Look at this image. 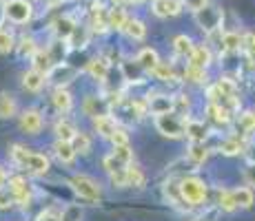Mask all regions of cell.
I'll list each match as a JSON object with an SVG mask.
<instances>
[{"instance_id":"6da1fadb","label":"cell","mask_w":255,"mask_h":221,"mask_svg":"<svg viewBox=\"0 0 255 221\" xmlns=\"http://www.w3.org/2000/svg\"><path fill=\"white\" fill-rule=\"evenodd\" d=\"M9 155H11L13 164L20 166V168L29 170L31 175H47L49 173V159L40 153H29L24 146L13 144L9 148Z\"/></svg>"},{"instance_id":"7a4b0ae2","label":"cell","mask_w":255,"mask_h":221,"mask_svg":"<svg viewBox=\"0 0 255 221\" xmlns=\"http://www.w3.org/2000/svg\"><path fill=\"white\" fill-rule=\"evenodd\" d=\"M180 197H182L184 206H200L207 199V184L198 177H186L178 184Z\"/></svg>"},{"instance_id":"3957f363","label":"cell","mask_w":255,"mask_h":221,"mask_svg":"<svg viewBox=\"0 0 255 221\" xmlns=\"http://www.w3.org/2000/svg\"><path fill=\"white\" fill-rule=\"evenodd\" d=\"M155 129L162 133L164 137L178 140V137L184 135V117H180L178 113H173V111L155 115Z\"/></svg>"},{"instance_id":"277c9868","label":"cell","mask_w":255,"mask_h":221,"mask_svg":"<svg viewBox=\"0 0 255 221\" xmlns=\"http://www.w3.org/2000/svg\"><path fill=\"white\" fill-rule=\"evenodd\" d=\"M71 188L78 197L85 199V201H98L100 199V186H98V181H93L91 177H87V175L71 177Z\"/></svg>"},{"instance_id":"5b68a950","label":"cell","mask_w":255,"mask_h":221,"mask_svg":"<svg viewBox=\"0 0 255 221\" xmlns=\"http://www.w3.org/2000/svg\"><path fill=\"white\" fill-rule=\"evenodd\" d=\"M207 95H209V104L222 106V109H227V111H231V113L240 111V97H238V93H224L222 88H218V84H213V86H209Z\"/></svg>"},{"instance_id":"8992f818","label":"cell","mask_w":255,"mask_h":221,"mask_svg":"<svg viewBox=\"0 0 255 221\" xmlns=\"http://www.w3.org/2000/svg\"><path fill=\"white\" fill-rule=\"evenodd\" d=\"M222 11H220L218 7H211V4H204L202 9H198L195 11V20H198L200 29H204V31L213 33L215 29H220V24H222Z\"/></svg>"},{"instance_id":"52a82bcc","label":"cell","mask_w":255,"mask_h":221,"mask_svg":"<svg viewBox=\"0 0 255 221\" xmlns=\"http://www.w3.org/2000/svg\"><path fill=\"white\" fill-rule=\"evenodd\" d=\"M31 13H33V9L27 0H9V2L4 4V16L16 24L29 22L31 20Z\"/></svg>"},{"instance_id":"ba28073f","label":"cell","mask_w":255,"mask_h":221,"mask_svg":"<svg viewBox=\"0 0 255 221\" xmlns=\"http://www.w3.org/2000/svg\"><path fill=\"white\" fill-rule=\"evenodd\" d=\"M9 190H11L16 204H20V206L31 204V186L27 184V179H22V177H11V179H9Z\"/></svg>"},{"instance_id":"9c48e42d","label":"cell","mask_w":255,"mask_h":221,"mask_svg":"<svg viewBox=\"0 0 255 221\" xmlns=\"http://www.w3.org/2000/svg\"><path fill=\"white\" fill-rule=\"evenodd\" d=\"M42 124H45V120H42L40 111L36 109H29L20 115V131L27 135H38L42 131Z\"/></svg>"},{"instance_id":"30bf717a","label":"cell","mask_w":255,"mask_h":221,"mask_svg":"<svg viewBox=\"0 0 255 221\" xmlns=\"http://www.w3.org/2000/svg\"><path fill=\"white\" fill-rule=\"evenodd\" d=\"M182 11V0H153V13L158 18H173Z\"/></svg>"},{"instance_id":"8fae6325","label":"cell","mask_w":255,"mask_h":221,"mask_svg":"<svg viewBox=\"0 0 255 221\" xmlns=\"http://www.w3.org/2000/svg\"><path fill=\"white\" fill-rule=\"evenodd\" d=\"M93 129H96V133H100L102 137H109V140H111V135H114L116 129H118V122L111 115L102 113V115L93 117Z\"/></svg>"},{"instance_id":"7c38bea8","label":"cell","mask_w":255,"mask_h":221,"mask_svg":"<svg viewBox=\"0 0 255 221\" xmlns=\"http://www.w3.org/2000/svg\"><path fill=\"white\" fill-rule=\"evenodd\" d=\"M189 60H191L189 67L207 69L211 65V60H213V56H211V49L209 47H204V44H198V47H195V44H193V51H191Z\"/></svg>"},{"instance_id":"4fadbf2b","label":"cell","mask_w":255,"mask_h":221,"mask_svg":"<svg viewBox=\"0 0 255 221\" xmlns=\"http://www.w3.org/2000/svg\"><path fill=\"white\" fill-rule=\"evenodd\" d=\"M146 109L153 113V115L169 113V111H173V97H169V95H151L149 102H146Z\"/></svg>"},{"instance_id":"5bb4252c","label":"cell","mask_w":255,"mask_h":221,"mask_svg":"<svg viewBox=\"0 0 255 221\" xmlns=\"http://www.w3.org/2000/svg\"><path fill=\"white\" fill-rule=\"evenodd\" d=\"M184 133L189 135L191 142H204L209 135V129L204 126V122H198V120H184Z\"/></svg>"},{"instance_id":"9a60e30c","label":"cell","mask_w":255,"mask_h":221,"mask_svg":"<svg viewBox=\"0 0 255 221\" xmlns=\"http://www.w3.org/2000/svg\"><path fill=\"white\" fill-rule=\"evenodd\" d=\"M45 73H40V71H36V69H31V71H27L22 75V86L27 88L29 93H38L42 86H45Z\"/></svg>"},{"instance_id":"2e32d148","label":"cell","mask_w":255,"mask_h":221,"mask_svg":"<svg viewBox=\"0 0 255 221\" xmlns=\"http://www.w3.org/2000/svg\"><path fill=\"white\" fill-rule=\"evenodd\" d=\"M51 102H53V106H56V109L60 111V113H69V111H71V106H73V97H71V93L67 91V88H62V86H58L56 91H53Z\"/></svg>"},{"instance_id":"e0dca14e","label":"cell","mask_w":255,"mask_h":221,"mask_svg":"<svg viewBox=\"0 0 255 221\" xmlns=\"http://www.w3.org/2000/svg\"><path fill=\"white\" fill-rule=\"evenodd\" d=\"M53 153H56L60 164H71V161L76 159V150H73L71 142H65V140H58L56 144H53Z\"/></svg>"},{"instance_id":"ac0fdd59","label":"cell","mask_w":255,"mask_h":221,"mask_svg":"<svg viewBox=\"0 0 255 221\" xmlns=\"http://www.w3.org/2000/svg\"><path fill=\"white\" fill-rule=\"evenodd\" d=\"M18 111L16 97L7 91H0V120H7V117H13Z\"/></svg>"},{"instance_id":"d6986e66","label":"cell","mask_w":255,"mask_h":221,"mask_svg":"<svg viewBox=\"0 0 255 221\" xmlns=\"http://www.w3.org/2000/svg\"><path fill=\"white\" fill-rule=\"evenodd\" d=\"M122 31H125L127 36L131 38V40H142V38L146 36L144 22L138 20V18H127V22H125V27H122Z\"/></svg>"},{"instance_id":"ffe728a7","label":"cell","mask_w":255,"mask_h":221,"mask_svg":"<svg viewBox=\"0 0 255 221\" xmlns=\"http://www.w3.org/2000/svg\"><path fill=\"white\" fill-rule=\"evenodd\" d=\"M135 62L142 67V71H153L155 65L160 62V58H158V51L155 49H142V51L138 53V58H135Z\"/></svg>"},{"instance_id":"44dd1931","label":"cell","mask_w":255,"mask_h":221,"mask_svg":"<svg viewBox=\"0 0 255 221\" xmlns=\"http://www.w3.org/2000/svg\"><path fill=\"white\" fill-rule=\"evenodd\" d=\"M127 11L120 7V4H116L114 9H109V13H107V27L109 29H116V31H122V27H125L127 22Z\"/></svg>"},{"instance_id":"7402d4cb","label":"cell","mask_w":255,"mask_h":221,"mask_svg":"<svg viewBox=\"0 0 255 221\" xmlns=\"http://www.w3.org/2000/svg\"><path fill=\"white\" fill-rule=\"evenodd\" d=\"M53 133H56L58 140H65V142H71L73 137H76L78 129L71 124L69 120H58L56 122V129H53Z\"/></svg>"},{"instance_id":"603a6c76","label":"cell","mask_w":255,"mask_h":221,"mask_svg":"<svg viewBox=\"0 0 255 221\" xmlns=\"http://www.w3.org/2000/svg\"><path fill=\"white\" fill-rule=\"evenodd\" d=\"M87 69H89V73L96 80H107V75H109V62L105 58H93Z\"/></svg>"},{"instance_id":"cb8c5ba5","label":"cell","mask_w":255,"mask_h":221,"mask_svg":"<svg viewBox=\"0 0 255 221\" xmlns=\"http://www.w3.org/2000/svg\"><path fill=\"white\" fill-rule=\"evenodd\" d=\"M33 69H36V71H40V73H49L51 71V67H53V58L49 56L47 51H33Z\"/></svg>"},{"instance_id":"d4e9b609","label":"cell","mask_w":255,"mask_h":221,"mask_svg":"<svg viewBox=\"0 0 255 221\" xmlns=\"http://www.w3.org/2000/svg\"><path fill=\"white\" fill-rule=\"evenodd\" d=\"M233 201H235V208H251L253 206V193L249 188H235L231 190Z\"/></svg>"},{"instance_id":"484cf974","label":"cell","mask_w":255,"mask_h":221,"mask_svg":"<svg viewBox=\"0 0 255 221\" xmlns=\"http://www.w3.org/2000/svg\"><path fill=\"white\" fill-rule=\"evenodd\" d=\"M144 186V175L138 166H127V188H142Z\"/></svg>"},{"instance_id":"4316f807","label":"cell","mask_w":255,"mask_h":221,"mask_svg":"<svg viewBox=\"0 0 255 221\" xmlns=\"http://www.w3.org/2000/svg\"><path fill=\"white\" fill-rule=\"evenodd\" d=\"M209 115H211V120L218 122V124H222V126H227L229 122L233 120V113L231 111L222 109V106H215V104H209Z\"/></svg>"},{"instance_id":"83f0119b","label":"cell","mask_w":255,"mask_h":221,"mask_svg":"<svg viewBox=\"0 0 255 221\" xmlns=\"http://www.w3.org/2000/svg\"><path fill=\"white\" fill-rule=\"evenodd\" d=\"M189 157L195 161V164H204L209 157V150H207V146H204V142H191Z\"/></svg>"},{"instance_id":"f1b7e54d","label":"cell","mask_w":255,"mask_h":221,"mask_svg":"<svg viewBox=\"0 0 255 221\" xmlns=\"http://www.w3.org/2000/svg\"><path fill=\"white\" fill-rule=\"evenodd\" d=\"M173 51L178 53L180 58H189L191 51H193V42H191L189 36H178L173 40Z\"/></svg>"},{"instance_id":"f546056e","label":"cell","mask_w":255,"mask_h":221,"mask_svg":"<svg viewBox=\"0 0 255 221\" xmlns=\"http://www.w3.org/2000/svg\"><path fill=\"white\" fill-rule=\"evenodd\" d=\"M73 75H76V69H69L67 65H62V67H56V69L51 67V77H56L58 86H62V84H65V82H69Z\"/></svg>"},{"instance_id":"4dcf8cb0","label":"cell","mask_w":255,"mask_h":221,"mask_svg":"<svg viewBox=\"0 0 255 221\" xmlns=\"http://www.w3.org/2000/svg\"><path fill=\"white\" fill-rule=\"evenodd\" d=\"M242 42H244V38L240 36V33L229 31V33H224V38H222V49L224 51H238V49L242 47Z\"/></svg>"},{"instance_id":"1f68e13d","label":"cell","mask_w":255,"mask_h":221,"mask_svg":"<svg viewBox=\"0 0 255 221\" xmlns=\"http://www.w3.org/2000/svg\"><path fill=\"white\" fill-rule=\"evenodd\" d=\"M122 73H125V77L129 82H140L142 77V67L138 65V62H122Z\"/></svg>"},{"instance_id":"d6a6232c","label":"cell","mask_w":255,"mask_h":221,"mask_svg":"<svg viewBox=\"0 0 255 221\" xmlns=\"http://www.w3.org/2000/svg\"><path fill=\"white\" fill-rule=\"evenodd\" d=\"M155 77H158V80H162V82H171V80H175V73H173V67L169 65V62H158V65H155V69L153 71Z\"/></svg>"},{"instance_id":"836d02e7","label":"cell","mask_w":255,"mask_h":221,"mask_svg":"<svg viewBox=\"0 0 255 221\" xmlns=\"http://www.w3.org/2000/svg\"><path fill=\"white\" fill-rule=\"evenodd\" d=\"M85 113L87 115H102V113H107V104L102 100H98V97H87L85 100Z\"/></svg>"},{"instance_id":"e575fe53","label":"cell","mask_w":255,"mask_h":221,"mask_svg":"<svg viewBox=\"0 0 255 221\" xmlns=\"http://www.w3.org/2000/svg\"><path fill=\"white\" fill-rule=\"evenodd\" d=\"M244 150V144L240 140H224L222 144H220V153L222 155H240Z\"/></svg>"},{"instance_id":"d590c367","label":"cell","mask_w":255,"mask_h":221,"mask_svg":"<svg viewBox=\"0 0 255 221\" xmlns=\"http://www.w3.org/2000/svg\"><path fill=\"white\" fill-rule=\"evenodd\" d=\"M114 157L122 161V164H131L133 161V150H131L129 144H114Z\"/></svg>"},{"instance_id":"8d00e7d4","label":"cell","mask_w":255,"mask_h":221,"mask_svg":"<svg viewBox=\"0 0 255 221\" xmlns=\"http://www.w3.org/2000/svg\"><path fill=\"white\" fill-rule=\"evenodd\" d=\"M73 29H76V24H73L71 18H60V20L56 22V33H58V38H71V33H73Z\"/></svg>"},{"instance_id":"74e56055","label":"cell","mask_w":255,"mask_h":221,"mask_svg":"<svg viewBox=\"0 0 255 221\" xmlns=\"http://www.w3.org/2000/svg\"><path fill=\"white\" fill-rule=\"evenodd\" d=\"M71 146H73V150H76V155L78 153H89L91 140L85 135V133H76V137L71 140Z\"/></svg>"},{"instance_id":"f35d334b","label":"cell","mask_w":255,"mask_h":221,"mask_svg":"<svg viewBox=\"0 0 255 221\" xmlns=\"http://www.w3.org/2000/svg\"><path fill=\"white\" fill-rule=\"evenodd\" d=\"M184 77L189 82H193V84H202V82H207V69H198V67H189L184 71Z\"/></svg>"},{"instance_id":"ab89813d","label":"cell","mask_w":255,"mask_h":221,"mask_svg":"<svg viewBox=\"0 0 255 221\" xmlns=\"http://www.w3.org/2000/svg\"><path fill=\"white\" fill-rule=\"evenodd\" d=\"M102 166H105V170L109 175H114V173H118V170H125L129 164H122L118 157H114V155H107L105 157V161H102Z\"/></svg>"},{"instance_id":"60d3db41","label":"cell","mask_w":255,"mask_h":221,"mask_svg":"<svg viewBox=\"0 0 255 221\" xmlns=\"http://www.w3.org/2000/svg\"><path fill=\"white\" fill-rule=\"evenodd\" d=\"M218 206H220L222 210H227V213L235 210V201H233L231 190H220V195H218Z\"/></svg>"},{"instance_id":"b9f144b4","label":"cell","mask_w":255,"mask_h":221,"mask_svg":"<svg viewBox=\"0 0 255 221\" xmlns=\"http://www.w3.org/2000/svg\"><path fill=\"white\" fill-rule=\"evenodd\" d=\"M240 129L244 133H253L255 131V113L253 111H247L240 115Z\"/></svg>"},{"instance_id":"7bdbcfd3","label":"cell","mask_w":255,"mask_h":221,"mask_svg":"<svg viewBox=\"0 0 255 221\" xmlns=\"http://www.w3.org/2000/svg\"><path fill=\"white\" fill-rule=\"evenodd\" d=\"M13 49V36L11 31L0 27V53H9Z\"/></svg>"},{"instance_id":"ee69618b","label":"cell","mask_w":255,"mask_h":221,"mask_svg":"<svg viewBox=\"0 0 255 221\" xmlns=\"http://www.w3.org/2000/svg\"><path fill=\"white\" fill-rule=\"evenodd\" d=\"M242 47L247 49V56H249V60L255 62V33H249V36L244 38Z\"/></svg>"},{"instance_id":"f6af8a7d","label":"cell","mask_w":255,"mask_h":221,"mask_svg":"<svg viewBox=\"0 0 255 221\" xmlns=\"http://www.w3.org/2000/svg\"><path fill=\"white\" fill-rule=\"evenodd\" d=\"M11 204H16V201H13V195H11V190L9 188H0V210H4V208H9V206Z\"/></svg>"},{"instance_id":"bcb514c9","label":"cell","mask_w":255,"mask_h":221,"mask_svg":"<svg viewBox=\"0 0 255 221\" xmlns=\"http://www.w3.org/2000/svg\"><path fill=\"white\" fill-rule=\"evenodd\" d=\"M33 51H36V44H33V40H31V38H24L22 47H20V53H22V56H33Z\"/></svg>"},{"instance_id":"7dc6e473","label":"cell","mask_w":255,"mask_h":221,"mask_svg":"<svg viewBox=\"0 0 255 221\" xmlns=\"http://www.w3.org/2000/svg\"><path fill=\"white\" fill-rule=\"evenodd\" d=\"M111 142L114 144H129V137H127V133L122 129H116V133L111 135Z\"/></svg>"},{"instance_id":"c3c4849f","label":"cell","mask_w":255,"mask_h":221,"mask_svg":"<svg viewBox=\"0 0 255 221\" xmlns=\"http://www.w3.org/2000/svg\"><path fill=\"white\" fill-rule=\"evenodd\" d=\"M182 4L191 11H198V9H202L207 4V0H182Z\"/></svg>"},{"instance_id":"681fc988","label":"cell","mask_w":255,"mask_h":221,"mask_svg":"<svg viewBox=\"0 0 255 221\" xmlns=\"http://www.w3.org/2000/svg\"><path fill=\"white\" fill-rule=\"evenodd\" d=\"M218 88H222L224 93H238V86L231 80H218Z\"/></svg>"},{"instance_id":"f907efd6","label":"cell","mask_w":255,"mask_h":221,"mask_svg":"<svg viewBox=\"0 0 255 221\" xmlns=\"http://www.w3.org/2000/svg\"><path fill=\"white\" fill-rule=\"evenodd\" d=\"M38 221H62V219L58 217L56 213H51V210H47V213H42V215H40V219H38Z\"/></svg>"},{"instance_id":"816d5d0a","label":"cell","mask_w":255,"mask_h":221,"mask_svg":"<svg viewBox=\"0 0 255 221\" xmlns=\"http://www.w3.org/2000/svg\"><path fill=\"white\" fill-rule=\"evenodd\" d=\"M247 181H249L251 186H255V164H251V166L247 168Z\"/></svg>"},{"instance_id":"f5cc1de1","label":"cell","mask_w":255,"mask_h":221,"mask_svg":"<svg viewBox=\"0 0 255 221\" xmlns=\"http://www.w3.org/2000/svg\"><path fill=\"white\" fill-rule=\"evenodd\" d=\"M195 221H215V217L213 215H204V217H198Z\"/></svg>"},{"instance_id":"db71d44e","label":"cell","mask_w":255,"mask_h":221,"mask_svg":"<svg viewBox=\"0 0 255 221\" xmlns=\"http://www.w3.org/2000/svg\"><path fill=\"white\" fill-rule=\"evenodd\" d=\"M4 181H7V175H4V170L0 168V188H2V186H4Z\"/></svg>"},{"instance_id":"11a10c76","label":"cell","mask_w":255,"mask_h":221,"mask_svg":"<svg viewBox=\"0 0 255 221\" xmlns=\"http://www.w3.org/2000/svg\"><path fill=\"white\" fill-rule=\"evenodd\" d=\"M45 2H49V4H58L60 0H45Z\"/></svg>"},{"instance_id":"9f6ffc18","label":"cell","mask_w":255,"mask_h":221,"mask_svg":"<svg viewBox=\"0 0 255 221\" xmlns=\"http://www.w3.org/2000/svg\"><path fill=\"white\" fill-rule=\"evenodd\" d=\"M131 2H142V0H131Z\"/></svg>"},{"instance_id":"6f0895ef","label":"cell","mask_w":255,"mask_h":221,"mask_svg":"<svg viewBox=\"0 0 255 221\" xmlns=\"http://www.w3.org/2000/svg\"><path fill=\"white\" fill-rule=\"evenodd\" d=\"M114 2H118V4H120V2H122V0H114Z\"/></svg>"}]
</instances>
